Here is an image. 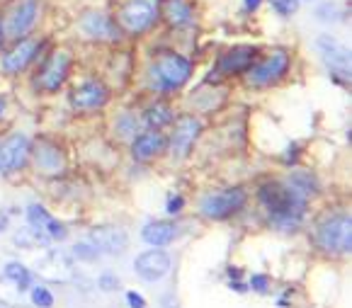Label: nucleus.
Masks as SVG:
<instances>
[{"mask_svg":"<svg viewBox=\"0 0 352 308\" xmlns=\"http://www.w3.org/2000/svg\"><path fill=\"white\" fill-rule=\"evenodd\" d=\"M260 201L267 206L270 219L282 228H294L306 211V197L282 182H265L260 187Z\"/></svg>","mask_w":352,"mask_h":308,"instance_id":"obj_1","label":"nucleus"},{"mask_svg":"<svg viewBox=\"0 0 352 308\" xmlns=\"http://www.w3.org/2000/svg\"><path fill=\"white\" fill-rule=\"evenodd\" d=\"M318 245L326 252H336V255H347L352 248V223L350 216L340 214L333 216L328 221H323L316 231Z\"/></svg>","mask_w":352,"mask_h":308,"instance_id":"obj_2","label":"nucleus"},{"mask_svg":"<svg viewBox=\"0 0 352 308\" xmlns=\"http://www.w3.org/2000/svg\"><path fill=\"white\" fill-rule=\"evenodd\" d=\"M155 76L158 80L163 82V87H180L182 82L190 78L192 73V63L187 61L185 56L180 54H173V52H163L161 56L155 58Z\"/></svg>","mask_w":352,"mask_h":308,"instance_id":"obj_3","label":"nucleus"},{"mask_svg":"<svg viewBox=\"0 0 352 308\" xmlns=\"http://www.w3.org/2000/svg\"><path fill=\"white\" fill-rule=\"evenodd\" d=\"M245 204V192L241 187L236 190H226L219 192V195H212L202 201V214L209 216V219H228L231 214L241 209Z\"/></svg>","mask_w":352,"mask_h":308,"instance_id":"obj_4","label":"nucleus"},{"mask_svg":"<svg viewBox=\"0 0 352 308\" xmlns=\"http://www.w3.org/2000/svg\"><path fill=\"white\" fill-rule=\"evenodd\" d=\"M155 6L151 0H129L120 12V22L129 32H146L155 20Z\"/></svg>","mask_w":352,"mask_h":308,"instance_id":"obj_5","label":"nucleus"},{"mask_svg":"<svg viewBox=\"0 0 352 308\" xmlns=\"http://www.w3.org/2000/svg\"><path fill=\"white\" fill-rule=\"evenodd\" d=\"M30 158V139L22 134H15L0 144V173L10 175L20 170Z\"/></svg>","mask_w":352,"mask_h":308,"instance_id":"obj_6","label":"nucleus"},{"mask_svg":"<svg viewBox=\"0 0 352 308\" xmlns=\"http://www.w3.org/2000/svg\"><path fill=\"white\" fill-rule=\"evenodd\" d=\"M134 270L144 282H158V279L166 277L168 270H170V255L163 252L161 248H153V250L136 257Z\"/></svg>","mask_w":352,"mask_h":308,"instance_id":"obj_7","label":"nucleus"},{"mask_svg":"<svg viewBox=\"0 0 352 308\" xmlns=\"http://www.w3.org/2000/svg\"><path fill=\"white\" fill-rule=\"evenodd\" d=\"M287 68H289V56H287L285 52H275L272 56L265 58L263 63H258V66L248 73V80L260 87L272 85V82H277L282 76H285Z\"/></svg>","mask_w":352,"mask_h":308,"instance_id":"obj_8","label":"nucleus"},{"mask_svg":"<svg viewBox=\"0 0 352 308\" xmlns=\"http://www.w3.org/2000/svg\"><path fill=\"white\" fill-rule=\"evenodd\" d=\"M90 243L98 248L100 252H107V255H120L129 245V238H126L124 228L117 226H98L90 231Z\"/></svg>","mask_w":352,"mask_h":308,"instance_id":"obj_9","label":"nucleus"},{"mask_svg":"<svg viewBox=\"0 0 352 308\" xmlns=\"http://www.w3.org/2000/svg\"><path fill=\"white\" fill-rule=\"evenodd\" d=\"M36 272L49 282H68L73 277V262L61 252H47L42 260H36Z\"/></svg>","mask_w":352,"mask_h":308,"instance_id":"obj_10","label":"nucleus"},{"mask_svg":"<svg viewBox=\"0 0 352 308\" xmlns=\"http://www.w3.org/2000/svg\"><path fill=\"white\" fill-rule=\"evenodd\" d=\"M36 8H39L36 6V0H20V3L10 10V15H8V22H6L8 34L15 36V39L22 34H27L36 20Z\"/></svg>","mask_w":352,"mask_h":308,"instance_id":"obj_11","label":"nucleus"},{"mask_svg":"<svg viewBox=\"0 0 352 308\" xmlns=\"http://www.w3.org/2000/svg\"><path fill=\"white\" fill-rule=\"evenodd\" d=\"M316 47H318V54L323 56V61H326L333 71L342 73V76H350V54H347L345 47H340V44L328 34L318 36Z\"/></svg>","mask_w":352,"mask_h":308,"instance_id":"obj_12","label":"nucleus"},{"mask_svg":"<svg viewBox=\"0 0 352 308\" xmlns=\"http://www.w3.org/2000/svg\"><path fill=\"white\" fill-rule=\"evenodd\" d=\"M199 131H202V124H199V119L195 117H180L175 124V134H173V153L177 155V158H182V155H187V151L192 148V144H195V139L199 136Z\"/></svg>","mask_w":352,"mask_h":308,"instance_id":"obj_13","label":"nucleus"},{"mask_svg":"<svg viewBox=\"0 0 352 308\" xmlns=\"http://www.w3.org/2000/svg\"><path fill=\"white\" fill-rule=\"evenodd\" d=\"M71 102L76 109H98L107 102V87L98 80L83 82L80 87H76L71 95Z\"/></svg>","mask_w":352,"mask_h":308,"instance_id":"obj_14","label":"nucleus"},{"mask_svg":"<svg viewBox=\"0 0 352 308\" xmlns=\"http://www.w3.org/2000/svg\"><path fill=\"white\" fill-rule=\"evenodd\" d=\"M68 66H71V56H68L66 52L52 54V58H49L47 66H44L42 76H39V85H42L44 90H56V87L66 80Z\"/></svg>","mask_w":352,"mask_h":308,"instance_id":"obj_15","label":"nucleus"},{"mask_svg":"<svg viewBox=\"0 0 352 308\" xmlns=\"http://www.w3.org/2000/svg\"><path fill=\"white\" fill-rule=\"evenodd\" d=\"M36 49H39V41L34 39H22L20 44H17L12 52L6 54V58H3V68H6L8 73H17L22 71V68L30 66V61L34 58Z\"/></svg>","mask_w":352,"mask_h":308,"instance_id":"obj_16","label":"nucleus"},{"mask_svg":"<svg viewBox=\"0 0 352 308\" xmlns=\"http://www.w3.org/2000/svg\"><path fill=\"white\" fill-rule=\"evenodd\" d=\"M255 54H258V49H253V47H236L233 52H228L226 56H221V61H219V71L221 73L245 71L248 66H253Z\"/></svg>","mask_w":352,"mask_h":308,"instance_id":"obj_17","label":"nucleus"},{"mask_svg":"<svg viewBox=\"0 0 352 308\" xmlns=\"http://www.w3.org/2000/svg\"><path fill=\"white\" fill-rule=\"evenodd\" d=\"M163 148H166V139L153 129V131H146V134H141L139 139L134 141V158L148 160V158H153V155L161 153Z\"/></svg>","mask_w":352,"mask_h":308,"instance_id":"obj_18","label":"nucleus"},{"mask_svg":"<svg viewBox=\"0 0 352 308\" xmlns=\"http://www.w3.org/2000/svg\"><path fill=\"white\" fill-rule=\"evenodd\" d=\"M175 236H177V228L170 221H153L144 228V241L153 248L168 245V243L175 241Z\"/></svg>","mask_w":352,"mask_h":308,"instance_id":"obj_19","label":"nucleus"},{"mask_svg":"<svg viewBox=\"0 0 352 308\" xmlns=\"http://www.w3.org/2000/svg\"><path fill=\"white\" fill-rule=\"evenodd\" d=\"M166 15L173 27H185L192 22V6L187 0H168Z\"/></svg>","mask_w":352,"mask_h":308,"instance_id":"obj_20","label":"nucleus"},{"mask_svg":"<svg viewBox=\"0 0 352 308\" xmlns=\"http://www.w3.org/2000/svg\"><path fill=\"white\" fill-rule=\"evenodd\" d=\"M83 30L93 36H114L117 30L112 27V22L102 15V12H93L83 20Z\"/></svg>","mask_w":352,"mask_h":308,"instance_id":"obj_21","label":"nucleus"},{"mask_svg":"<svg viewBox=\"0 0 352 308\" xmlns=\"http://www.w3.org/2000/svg\"><path fill=\"white\" fill-rule=\"evenodd\" d=\"M49 241H52L49 233L44 231V228H34V226H30L27 231L17 233V238H15V243L22 248H47Z\"/></svg>","mask_w":352,"mask_h":308,"instance_id":"obj_22","label":"nucleus"},{"mask_svg":"<svg viewBox=\"0 0 352 308\" xmlns=\"http://www.w3.org/2000/svg\"><path fill=\"white\" fill-rule=\"evenodd\" d=\"M3 279H8L10 284H15V287L22 289V292L32 284L30 270H27L25 265H20V262H10V265H6V277Z\"/></svg>","mask_w":352,"mask_h":308,"instance_id":"obj_23","label":"nucleus"},{"mask_svg":"<svg viewBox=\"0 0 352 308\" xmlns=\"http://www.w3.org/2000/svg\"><path fill=\"white\" fill-rule=\"evenodd\" d=\"M144 119L151 129H161V126H166V124L173 122V112L166 107V104H153L151 109H146Z\"/></svg>","mask_w":352,"mask_h":308,"instance_id":"obj_24","label":"nucleus"},{"mask_svg":"<svg viewBox=\"0 0 352 308\" xmlns=\"http://www.w3.org/2000/svg\"><path fill=\"white\" fill-rule=\"evenodd\" d=\"M36 163L42 165L44 170H58L61 168V155H58V151L52 148V146H39V151H36Z\"/></svg>","mask_w":352,"mask_h":308,"instance_id":"obj_25","label":"nucleus"},{"mask_svg":"<svg viewBox=\"0 0 352 308\" xmlns=\"http://www.w3.org/2000/svg\"><path fill=\"white\" fill-rule=\"evenodd\" d=\"M289 187H294L296 192H301L304 197H309L311 192H316V185H314V177L306 173H294L289 177Z\"/></svg>","mask_w":352,"mask_h":308,"instance_id":"obj_26","label":"nucleus"},{"mask_svg":"<svg viewBox=\"0 0 352 308\" xmlns=\"http://www.w3.org/2000/svg\"><path fill=\"white\" fill-rule=\"evenodd\" d=\"M27 214H30V223L34 228H47V223L52 221L49 211L44 209V206H39V204H32L30 209H27Z\"/></svg>","mask_w":352,"mask_h":308,"instance_id":"obj_27","label":"nucleus"},{"mask_svg":"<svg viewBox=\"0 0 352 308\" xmlns=\"http://www.w3.org/2000/svg\"><path fill=\"white\" fill-rule=\"evenodd\" d=\"M73 255L78 257V260H83V262H95L100 255V250L93 245V243H78L76 248H73Z\"/></svg>","mask_w":352,"mask_h":308,"instance_id":"obj_28","label":"nucleus"},{"mask_svg":"<svg viewBox=\"0 0 352 308\" xmlns=\"http://www.w3.org/2000/svg\"><path fill=\"white\" fill-rule=\"evenodd\" d=\"M32 303H34V306H39V308H52L54 306L52 292H49V289H44V287H36L34 292H32Z\"/></svg>","mask_w":352,"mask_h":308,"instance_id":"obj_29","label":"nucleus"},{"mask_svg":"<svg viewBox=\"0 0 352 308\" xmlns=\"http://www.w3.org/2000/svg\"><path fill=\"white\" fill-rule=\"evenodd\" d=\"M272 3V8H275L277 12H282V15H292V12H296V0H270Z\"/></svg>","mask_w":352,"mask_h":308,"instance_id":"obj_30","label":"nucleus"},{"mask_svg":"<svg viewBox=\"0 0 352 308\" xmlns=\"http://www.w3.org/2000/svg\"><path fill=\"white\" fill-rule=\"evenodd\" d=\"M44 231H47L49 238H54V241H61V238H66V228H63L58 221H54V219L47 223V228H44Z\"/></svg>","mask_w":352,"mask_h":308,"instance_id":"obj_31","label":"nucleus"},{"mask_svg":"<svg viewBox=\"0 0 352 308\" xmlns=\"http://www.w3.org/2000/svg\"><path fill=\"white\" fill-rule=\"evenodd\" d=\"M117 287H120V279L114 277V274H102V277H100V289H102V292H114Z\"/></svg>","mask_w":352,"mask_h":308,"instance_id":"obj_32","label":"nucleus"},{"mask_svg":"<svg viewBox=\"0 0 352 308\" xmlns=\"http://www.w3.org/2000/svg\"><path fill=\"white\" fill-rule=\"evenodd\" d=\"M126 303H129V308H146V301L136 292H126Z\"/></svg>","mask_w":352,"mask_h":308,"instance_id":"obj_33","label":"nucleus"},{"mask_svg":"<svg viewBox=\"0 0 352 308\" xmlns=\"http://www.w3.org/2000/svg\"><path fill=\"white\" fill-rule=\"evenodd\" d=\"M250 287H253L255 292H267V277H263V274H255V277L250 279Z\"/></svg>","mask_w":352,"mask_h":308,"instance_id":"obj_34","label":"nucleus"},{"mask_svg":"<svg viewBox=\"0 0 352 308\" xmlns=\"http://www.w3.org/2000/svg\"><path fill=\"white\" fill-rule=\"evenodd\" d=\"M182 209V199L180 197H173L170 201H168V211H170V214H175V211H180Z\"/></svg>","mask_w":352,"mask_h":308,"instance_id":"obj_35","label":"nucleus"},{"mask_svg":"<svg viewBox=\"0 0 352 308\" xmlns=\"http://www.w3.org/2000/svg\"><path fill=\"white\" fill-rule=\"evenodd\" d=\"M260 6V0H245V10H255Z\"/></svg>","mask_w":352,"mask_h":308,"instance_id":"obj_36","label":"nucleus"},{"mask_svg":"<svg viewBox=\"0 0 352 308\" xmlns=\"http://www.w3.org/2000/svg\"><path fill=\"white\" fill-rule=\"evenodd\" d=\"M6 228H8V219L3 214H0V231H6Z\"/></svg>","mask_w":352,"mask_h":308,"instance_id":"obj_37","label":"nucleus"},{"mask_svg":"<svg viewBox=\"0 0 352 308\" xmlns=\"http://www.w3.org/2000/svg\"><path fill=\"white\" fill-rule=\"evenodd\" d=\"M3 112H6V100L0 98V117H3Z\"/></svg>","mask_w":352,"mask_h":308,"instance_id":"obj_38","label":"nucleus"},{"mask_svg":"<svg viewBox=\"0 0 352 308\" xmlns=\"http://www.w3.org/2000/svg\"><path fill=\"white\" fill-rule=\"evenodd\" d=\"M0 44H3V30H0Z\"/></svg>","mask_w":352,"mask_h":308,"instance_id":"obj_39","label":"nucleus"}]
</instances>
